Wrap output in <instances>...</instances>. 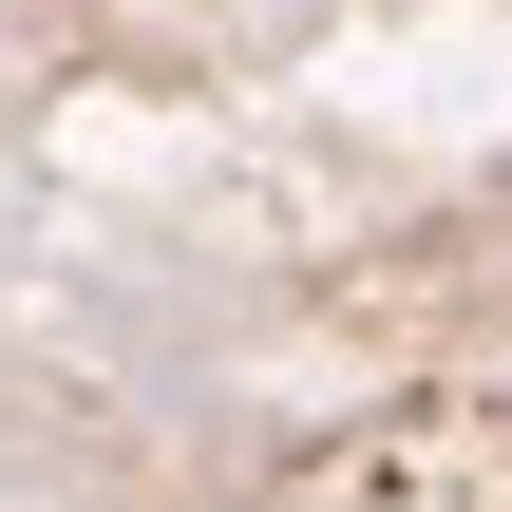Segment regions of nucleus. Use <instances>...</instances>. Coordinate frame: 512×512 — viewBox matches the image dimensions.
Instances as JSON below:
<instances>
[]
</instances>
